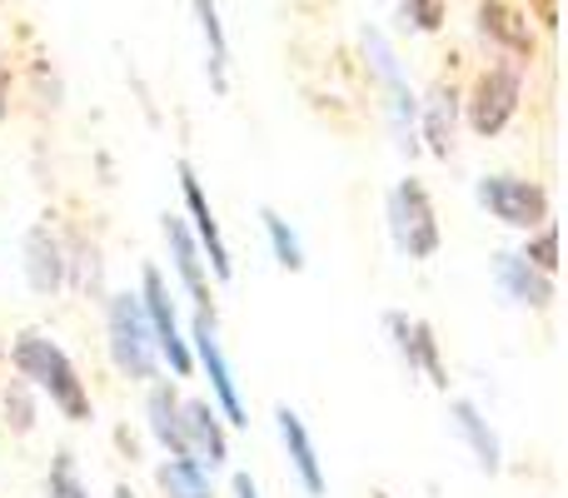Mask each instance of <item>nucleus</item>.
Returning a JSON list of instances; mask_svg holds the SVG:
<instances>
[{"instance_id": "nucleus-22", "label": "nucleus", "mask_w": 568, "mask_h": 498, "mask_svg": "<svg viewBox=\"0 0 568 498\" xmlns=\"http://www.w3.org/2000/svg\"><path fill=\"white\" fill-rule=\"evenodd\" d=\"M260 225H265V235H270V250H275V264L280 270H290V274H300L304 270V240L290 230V220L280 215V210H260Z\"/></svg>"}, {"instance_id": "nucleus-15", "label": "nucleus", "mask_w": 568, "mask_h": 498, "mask_svg": "<svg viewBox=\"0 0 568 498\" xmlns=\"http://www.w3.org/2000/svg\"><path fill=\"white\" fill-rule=\"evenodd\" d=\"M275 429H280V444H284V459H290L294 479L310 498H324V464H320V449H314V434L290 404L275 409Z\"/></svg>"}, {"instance_id": "nucleus-21", "label": "nucleus", "mask_w": 568, "mask_h": 498, "mask_svg": "<svg viewBox=\"0 0 568 498\" xmlns=\"http://www.w3.org/2000/svg\"><path fill=\"white\" fill-rule=\"evenodd\" d=\"M155 489L160 498H215V474L195 459H165L155 469Z\"/></svg>"}, {"instance_id": "nucleus-5", "label": "nucleus", "mask_w": 568, "mask_h": 498, "mask_svg": "<svg viewBox=\"0 0 568 498\" xmlns=\"http://www.w3.org/2000/svg\"><path fill=\"white\" fill-rule=\"evenodd\" d=\"M190 359L205 369V379H210V404L220 409V419H225L230 429H245V424H250V409H245V394H240L235 369H230L225 344H220V319H215V309H195V319H190Z\"/></svg>"}, {"instance_id": "nucleus-23", "label": "nucleus", "mask_w": 568, "mask_h": 498, "mask_svg": "<svg viewBox=\"0 0 568 498\" xmlns=\"http://www.w3.org/2000/svg\"><path fill=\"white\" fill-rule=\"evenodd\" d=\"M0 414H6V429L10 434H30L36 429V389H30V384H6V389H0Z\"/></svg>"}, {"instance_id": "nucleus-1", "label": "nucleus", "mask_w": 568, "mask_h": 498, "mask_svg": "<svg viewBox=\"0 0 568 498\" xmlns=\"http://www.w3.org/2000/svg\"><path fill=\"white\" fill-rule=\"evenodd\" d=\"M10 364H16L20 384H30L36 394H45V399L55 404L70 424H85L90 414H95V404H90V389H85V379H80L75 359H70V354L60 349L50 334L26 329L16 344H10Z\"/></svg>"}, {"instance_id": "nucleus-16", "label": "nucleus", "mask_w": 568, "mask_h": 498, "mask_svg": "<svg viewBox=\"0 0 568 498\" xmlns=\"http://www.w3.org/2000/svg\"><path fill=\"white\" fill-rule=\"evenodd\" d=\"M479 35L489 40L494 50H504L514 65H529V60H534L529 20H524L514 6H504V0H479Z\"/></svg>"}, {"instance_id": "nucleus-20", "label": "nucleus", "mask_w": 568, "mask_h": 498, "mask_svg": "<svg viewBox=\"0 0 568 498\" xmlns=\"http://www.w3.org/2000/svg\"><path fill=\"white\" fill-rule=\"evenodd\" d=\"M190 10H195V26H200V35H205L210 85L225 95V90H230V75H225V65H230V40H225V20H220V6H215V0H190Z\"/></svg>"}, {"instance_id": "nucleus-2", "label": "nucleus", "mask_w": 568, "mask_h": 498, "mask_svg": "<svg viewBox=\"0 0 568 498\" xmlns=\"http://www.w3.org/2000/svg\"><path fill=\"white\" fill-rule=\"evenodd\" d=\"M105 349H110V364H115L130 384L160 379V354H155V339H150L140 294L120 289L105 299Z\"/></svg>"}, {"instance_id": "nucleus-4", "label": "nucleus", "mask_w": 568, "mask_h": 498, "mask_svg": "<svg viewBox=\"0 0 568 498\" xmlns=\"http://www.w3.org/2000/svg\"><path fill=\"white\" fill-rule=\"evenodd\" d=\"M384 220H389V240L404 260H434L439 254V215H434V195L424 180L404 175L384 195Z\"/></svg>"}, {"instance_id": "nucleus-17", "label": "nucleus", "mask_w": 568, "mask_h": 498, "mask_svg": "<svg viewBox=\"0 0 568 498\" xmlns=\"http://www.w3.org/2000/svg\"><path fill=\"white\" fill-rule=\"evenodd\" d=\"M454 130H459V90L454 85H434L419 100V140L429 155L449 160L454 155Z\"/></svg>"}, {"instance_id": "nucleus-14", "label": "nucleus", "mask_w": 568, "mask_h": 498, "mask_svg": "<svg viewBox=\"0 0 568 498\" xmlns=\"http://www.w3.org/2000/svg\"><path fill=\"white\" fill-rule=\"evenodd\" d=\"M494 284H499V294L509 304H519V309H549L554 304V274L534 270L519 250L494 254Z\"/></svg>"}, {"instance_id": "nucleus-27", "label": "nucleus", "mask_w": 568, "mask_h": 498, "mask_svg": "<svg viewBox=\"0 0 568 498\" xmlns=\"http://www.w3.org/2000/svg\"><path fill=\"white\" fill-rule=\"evenodd\" d=\"M10 115V65H6V45H0V120Z\"/></svg>"}, {"instance_id": "nucleus-13", "label": "nucleus", "mask_w": 568, "mask_h": 498, "mask_svg": "<svg viewBox=\"0 0 568 498\" xmlns=\"http://www.w3.org/2000/svg\"><path fill=\"white\" fill-rule=\"evenodd\" d=\"M160 235H165L170 264H175V280H180V289L190 294V304H195V309H215V299H210V270H205V254H200L195 235H190L185 215H165V220H160Z\"/></svg>"}, {"instance_id": "nucleus-3", "label": "nucleus", "mask_w": 568, "mask_h": 498, "mask_svg": "<svg viewBox=\"0 0 568 498\" xmlns=\"http://www.w3.org/2000/svg\"><path fill=\"white\" fill-rule=\"evenodd\" d=\"M359 45H364V60H369L374 80H379V90H384V115H389L394 145H399L404 155H414V150H419V100H414L409 80H404L399 55H394V45L384 40V30H374V26L359 30Z\"/></svg>"}, {"instance_id": "nucleus-19", "label": "nucleus", "mask_w": 568, "mask_h": 498, "mask_svg": "<svg viewBox=\"0 0 568 498\" xmlns=\"http://www.w3.org/2000/svg\"><path fill=\"white\" fill-rule=\"evenodd\" d=\"M180 389L170 379H150L145 394V419H150V439L170 454V459H185V434H180Z\"/></svg>"}, {"instance_id": "nucleus-12", "label": "nucleus", "mask_w": 568, "mask_h": 498, "mask_svg": "<svg viewBox=\"0 0 568 498\" xmlns=\"http://www.w3.org/2000/svg\"><path fill=\"white\" fill-rule=\"evenodd\" d=\"M20 264H26V284L40 294V299H50V294H60V289L70 284L65 240H60L55 230L45 225V220L26 230V245H20Z\"/></svg>"}, {"instance_id": "nucleus-18", "label": "nucleus", "mask_w": 568, "mask_h": 498, "mask_svg": "<svg viewBox=\"0 0 568 498\" xmlns=\"http://www.w3.org/2000/svg\"><path fill=\"white\" fill-rule=\"evenodd\" d=\"M449 429L459 434L464 444H469L474 464H479L484 474H499V469H504V444H499V434H494V424L484 419L479 404L454 399V404H449Z\"/></svg>"}, {"instance_id": "nucleus-8", "label": "nucleus", "mask_w": 568, "mask_h": 498, "mask_svg": "<svg viewBox=\"0 0 568 498\" xmlns=\"http://www.w3.org/2000/svg\"><path fill=\"white\" fill-rule=\"evenodd\" d=\"M474 200L489 210L499 225L519 230V235H534L539 225H549V190L539 180H524V175H479L474 185Z\"/></svg>"}, {"instance_id": "nucleus-29", "label": "nucleus", "mask_w": 568, "mask_h": 498, "mask_svg": "<svg viewBox=\"0 0 568 498\" xmlns=\"http://www.w3.org/2000/svg\"><path fill=\"white\" fill-rule=\"evenodd\" d=\"M110 498H140V494H135V489H130V484H120V489H115V494H110Z\"/></svg>"}, {"instance_id": "nucleus-10", "label": "nucleus", "mask_w": 568, "mask_h": 498, "mask_svg": "<svg viewBox=\"0 0 568 498\" xmlns=\"http://www.w3.org/2000/svg\"><path fill=\"white\" fill-rule=\"evenodd\" d=\"M384 334H389L394 354L409 364V374H419L424 384L434 389H449V369H444V349L434 339V329L419 319V314H404V309H389L384 314Z\"/></svg>"}, {"instance_id": "nucleus-9", "label": "nucleus", "mask_w": 568, "mask_h": 498, "mask_svg": "<svg viewBox=\"0 0 568 498\" xmlns=\"http://www.w3.org/2000/svg\"><path fill=\"white\" fill-rule=\"evenodd\" d=\"M175 175H180V195H185V225H190V235H195L200 254H205V270H215V280H235V260H230V245H225V235H220L215 205H210V195H205V185H200L195 165H190V160H180Z\"/></svg>"}, {"instance_id": "nucleus-6", "label": "nucleus", "mask_w": 568, "mask_h": 498, "mask_svg": "<svg viewBox=\"0 0 568 498\" xmlns=\"http://www.w3.org/2000/svg\"><path fill=\"white\" fill-rule=\"evenodd\" d=\"M140 309H145V324H150V339H155L160 364H170L175 379H190V374H195V359H190V334H185V324H180L175 289H170V280L155 270V264L140 270Z\"/></svg>"}, {"instance_id": "nucleus-26", "label": "nucleus", "mask_w": 568, "mask_h": 498, "mask_svg": "<svg viewBox=\"0 0 568 498\" xmlns=\"http://www.w3.org/2000/svg\"><path fill=\"white\" fill-rule=\"evenodd\" d=\"M444 16H449V0H404V26L419 35L444 30Z\"/></svg>"}, {"instance_id": "nucleus-28", "label": "nucleus", "mask_w": 568, "mask_h": 498, "mask_svg": "<svg viewBox=\"0 0 568 498\" xmlns=\"http://www.w3.org/2000/svg\"><path fill=\"white\" fill-rule=\"evenodd\" d=\"M235 498H260L255 474H235Z\"/></svg>"}, {"instance_id": "nucleus-24", "label": "nucleus", "mask_w": 568, "mask_h": 498, "mask_svg": "<svg viewBox=\"0 0 568 498\" xmlns=\"http://www.w3.org/2000/svg\"><path fill=\"white\" fill-rule=\"evenodd\" d=\"M45 498H90L85 479H80L75 459H70L65 449H60L55 459H50V474H45Z\"/></svg>"}, {"instance_id": "nucleus-7", "label": "nucleus", "mask_w": 568, "mask_h": 498, "mask_svg": "<svg viewBox=\"0 0 568 498\" xmlns=\"http://www.w3.org/2000/svg\"><path fill=\"white\" fill-rule=\"evenodd\" d=\"M524 70H529V65H514V60H499V65L479 70V80H474L469 100H459V105H464V120H469L474 135L494 140L514 115H519Z\"/></svg>"}, {"instance_id": "nucleus-11", "label": "nucleus", "mask_w": 568, "mask_h": 498, "mask_svg": "<svg viewBox=\"0 0 568 498\" xmlns=\"http://www.w3.org/2000/svg\"><path fill=\"white\" fill-rule=\"evenodd\" d=\"M180 434H185V459H195L200 469L215 474L230 464V424L220 419V409L210 399L180 404Z\"/></svg>"}, {"instance_id": "nucleus-25", "label": "nucleus", "mask_w": 568, "mask_h": 498, "mask_svg": "<svg viewBox=\"0 0 568 498\" xmlns=\"http://www.w3.org/2000/svg\"><path fill=\"white\" fill-rule=\"evenodd\" d=\"M519 254L534 264V270H544V274L559 270V230H554V220H549V225H539L534 235H524V250Z\"/></svg>"}]
</instances>
